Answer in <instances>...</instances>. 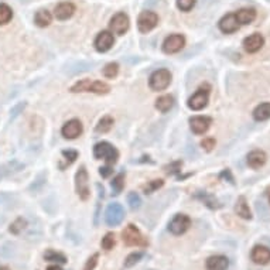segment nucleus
<instances>
[{
  "label": "nucleus",
  "instance_id": "7",
  "mask_svg": "<svg viewBox=\"0 0 270 270\" xmlns=\"http://www.w3.org/2000/svg\"><path fill=\"white\" fill-rule=\"evenodd\" d=\"M125 218V211L120 204L113 202L106 209V214H105V221L109 226H118Z\"/></svg>",
  "mask_w": 270,
  "mask_h": 270
},
{
  "label": "nucleus",
  "instance_id": "26",
  "mask_svg": "<svg viewBox=\"0 0 270 270\" xmlns=\"http://www.w3.org/2000/svg\"><path fill=\"white\" fill-rule=\"evenodd\" d=\"M12 19H13L12 9L7 6V5H5V3H0V25L7 24Z\"/></svg>",
  "mask_w": 270,
  "mask_h": 270
},
{
  "label": "nucleus",
  "instance_id": "31",
  "mask_svg": "<svg viewBox=\"0 0 270 270\" xmlns=\"http://www.w3.org/2000/svg\"><path fill=\"white\" fill-rule=\"evenodd\" d=\"M118 72H119V65L116 63L107 64L106 67L103 68V75L106 76V78H115V76L118 75Z\"/></svg>",
  "mask_w": 270,
  "mask_h": 270
},
{
  "label": "nucleus",
  "instance_id": "12",
  "mask_svg": "<svg viewBox=\"0 0 270 270\" xmlns=\"http://www.w3.org/2000/svg\"><path fill=\"white\" fill-rule=\"evenodd\" d=\"M218 25H220L221 32L225 33V34H232V33L238 32L239 27H240L238 19H236V16H235V13H229V14L224 16V17L220 20Z\"/></svg>",
  "mask_w": 270,
  "mask_h": 270
},
{
  "label": "nucleus",
  "instance_id": "10",
  "mask_svg": "<svg viewBox=\"0 0 270 270\" xmlns=\"http://www.w3.org/2000/svg\"><path fill=\"white\" fill-rule=\"evenodd\" d=\"M191 225V220L187 215L177 214L169 224V231L173 235H182Z\"/></svg>",
  "mask_w": 270,
  "mask_h": 270
},
{
  "label": "nucleus",
  "instance_id": "3",
  "mask_svg": "<svg viewBox=\"0 0 270 270\" xmlns=\"http://www.w3.org/2000/svg\"><path fill=\"white\" fill-rule=\"evenodd\" d=\"M170 82H171V72L169 69L161 68L151 74L149 85L153 91H163L169 87Z\"/></svg>",
  "mask_w": 270,
  "mask_h": 270
},
{
  "label": "nucleus",
  "instance_id": "28",
  "mask_svg": "<svg viewBox=\"0 0 270 270\" xmlns=\"http://www.w3.org/2000/svg\"><path fill=\"white\" fill-rule=\"evenodd\" d=\"M200 200H201L207 207L212 208V209H215V208H220V204H218V201H217V198H214L211 194H208V193H200V194L197 195Z\"/></svg>",
  "mask_w": 270,
  "mask_h": 270
},
{
  "label": "nucleus",
  "instance_id": "1",
  "mask_svg": "<svg viewBox=\"0 0 270 270\" xmlns=\"http://www.w3.org/2000/svg\"><path fill=\"white\" fill-rule=\"evenodd\" d=\"M111 91V87L102 81H91V79H82L74 84L71 87V92H94V94L102 95L107 94Z\"/></svg>",
  "mask_w": 270,
  "mask_h": 270
},
{
  "label": "nucleus",
  "instance_id": "5",
  "mask_svg": "<svg viewBox=\"0 0 270 270\" xmlns=\"http://www.w3.org/2000/svg\"><path fill=\"white\" fill-rule=\"evenodd\" d=\"M209 87L204 85L198 89L191 98L188 99V106L193 111H201L208 105V99H209Z\"/></svg>",
  "mask_w": 270,
  "mask_h": 270
},
{
  "label": "nucleus",
  "instance_id": "18",
  "mask_svg": "<svg viewBox=\"0 0 270 270\" xmlns=\"http://www.w3.org/2000/svg\"><path fill=\"white\" fill-rule=\"evenodd\" d=\"M75 13V6L71 2H64L60 3L54 10V14L58 20H68L69 17H72V14Z\"/></svg>",
  "mask_w": 270,
  "mask_h": 270
},
{
  "label": "nucleus",
  "instance_id": "42",
  "mask_svg": "<svg viewBox=\"0 0 270 270\" xmlns=\"http://www.w3.org/2000/svg\"><path fill=\"white\" fill-rule=\"evenodd\" d=\"M221 177H222V178H226V177H228V178H229V181L233 182V178H232V176H231V173H229V170L222 171V173H221Z\"/></svg>",
  "mask_w": 270,
  "mask_h": 270
},
{
  "label": "nucleus",
  "instance_id": "41",
  "mask_svg": "<svg viewBox=\"0 0 270 270\" xmlns=\"http://www.w3.org/2000/svg\"><path fill=\"white\" fill-rule=\"evenodd\" d=\"M99 174H101L102 177H109L111 174H112V169H111V166H106V167H101L99 169Z\"/></svg>",
  "mask_w": 270,
  "mask_h": 270
},
{
  "label": "nucleus",
  "instance_id": "17",
  "mask_svg": "<svg viewBox=\"0 0 270 270\" xmlns=\"http://www.w3.org/2000/svg\"><path fill=\"white\" fill-rule=\"evenodd\" d=\"M251 258L256 264H267L270 262V249L266 246L256 245L252 249Z\"/></svg>",
  "mask_w": 270,
  "mask_h": 270
},
{
  "label": "nucleus",
  "instance_id": "39",
  "mask_svg": "<svg viewBox=\"0 0 270 270\" xmlns=\"http://www.w3.org/2000/svg\"><path fill=\"white\" fill-rule=\"evenodd\" d=\"M201 146L207 151H211L215 147V139H212V138L204 139V140L201 142Z\"/></svg>",
  "mask_w": 270,
  "mask_h": 270
},
{
  "label": "nucleus",
  "instance_id": "16",
  "mask_svg": "<svg viewBox=\"0 0 270 270\" xmlns=\"http://www.w3.org/2000/svg\"><path fill=\"white\" fill-rule=\"evenodd\" d=\"M61 133L65 139H76L82 133V123L78 119L69 120L63 126Z\"/></svg>",
  "mask_w": 270,
  "mask_h": 270
},
{
  "label": "nucleus",
  "instance_id": "44",
  "mask_svg": "<svg viewBox=\"0 0 270 270\" xmlns=\"http://www.w3.org/2000/svg\"><path fill=\"white\" fill-rule=\"evenodd\" d=\"M269 201H270V198H269Z\"/></svg>",
  "mask_w": 270,
  "mask_h": 270
},
{
  "label": "nucleus",
  "instance_id": "2",
  "mask_svg": "<svg viewBox=\"0 0 270 270\" xmlns=\"http://www.w3.org/2000/svg\"><path fill=\"white\" fill-rule=\"evenodd\" d=\"M94 156L96 158H103L106 160L109 164H115L118 161L119 153L113 147L112 145H109L107 142H101L94 147Z\"/></svg>",
  "mask_w": 270,
  "mask_h": 270
},
{
  "label": "nucleus",
  "instance_id": "35",
  "mask_svg": "<svg viewBox=\"0 0 270 270\" xmlns=\"http://www.w3.org/2000/svg\"><path fill=\"white\" fill-rule=\"evenodd\" d=\"M164 184L163 180H153L150 181L147 185H145V194H151V193H154L156 190H158L161 185Z\"/></svg>",
  "mask_w": 270,
  "mask_h": 270
},
{
  "label": "nucleus",
  "instance_id": "40",
  "mask_svg": "<svg viewBox=\"0 0 270 270\" xmlns=\"http://www.w3.org/2000/svg\"><path fill=\"white\" fill-rule=\"evenodd\" d=\"M98 255L95 253L92 258L88 259V262H87V264H85V267H84V270H94V267L96 266V262H98Z\"/></svg>",
  "mask_w": 270,
  "mask_h": 270
},
{
  "label": "nucleus",
  "instance_id": "19",
  "mask_svg": "<svg viewBox=\"0 0 270 270\" xmlns=\"http://www.w3.org/2000/svg\"><path fill=\"white\" fill-rule=\"evenodd\" d=\"M266 153L262 150H253L248 154V166L252 169L258 170L263 167L266 163Z\"/></svg>",
  "mask_w": 270,
  "mask_h": 270
},
{
  "label": "nucleus",
  "instance_id": "13",
  "mask_svg": "<svg viewBox=\"0 0 270 270\" xmlns=\"http://www.w3.org/2000/svg\"><path fill=\"white\" fill-rule=\"evenodd\" d=\"M115 44V38L111 32H101L95 38V48L99 52H106Z\"/></svg>",
  "mask_w": 270,
  "mask_h": 270
},
{
  "label": "nucleus",
  "instance_id": "37",
  "mask_svg": "<svg viewBox=\"0 0 270 270\" xmlns=\"http://www.w3.org/2000/svg\"><path fill=\"white\" fill-rule=\"evenodd\" d=\"M127 202H129V205H130L132 209H139V208H140V204H142L140 197H139L136 193H130V194H129V197H127Z\"/></svg>",
  "mask_w": 270,
  "mask_h": 270
},
{
  "label": "nucleus",
  "instance_id": "43",
  "mask_svg": "<svg viewBox=\"0 0 270 270\" xmlns=\"http://www.w3.org/2000/svg\"><path fill=\"white\" fill-rule=\"evenodd\" d=\"M0 270H10L7 266H0Z\"/></svg>",
  "mask_w": 270,
  "mask_h": 270
},
{
  "label": "nucleus",
  "instance_id": "33",
  "mask_svg": "<svg viewBox=\"0 0 270 270\" xmlns=\"http://www.w3.org/2000/svg\"><path fill=\"white\" fill-rule=\"evenodd\" d=\"M195 3H197V0H177V7L181 12H190V10H193Z\"/></svg>",
  "mask_w": 270,
  "mask_h": 270
},
{
  "label": "nucleus",
  "instance_id": "24",
  "mask_svg": "<svg viewBox=\"0 0 270 270\" xmlns=\"http://www.w3.org/2000/svg\"><path fill=\"white\" fill-rule=\"evenodd\" d=\"M174 105V99L173 96L170 95H164V96H160L157 101H156V109H158L160 112H169L170 109Z\"/></svg>",
  "mask_w": 270,
  "mask_h": 270
},
{
  "label": "nucleus",
  "instance_id": "6",
  "mask_svg": "<svg viewBox=\"0 0 270 270\" xmlns=\"http://www.w3.org/2000/svg\"><path fill=\"white\" fill-rule=\"evenodd\" d=\"M75 188L76 194L79 195V198L87 201L89 198V187H88V173L87 169L82 166L81 169L78 170L75 176Z\"/></svg>",
  "mask_w": 270,
  "mask_h": 270
},
{
  "label": "nucleus",
  "instance_id": "11",
  "mask_svg": "<svg viewBox=\"0 0 270 270\" xmlns=\"http://www.w3.org/2000/svg\"><path fill=\"white\" fill-rule=\"evenodd\" d=\"M129 17L126 16L125 13H118V14H115L111 20V23H109V27H111V30L115 34H119V36H123L127 30H129Z\"/></svg>",
  "mask_w": 270,
  "mask_h": 270
},
{
  "label": "nucleus",
  "instance_id": "25",
  "mask_svg": "<svg viewBox=\"0 0 270 270\" xmlns=\"http://www.w3.org/2000/svg\"><path fill=\"white\" fill-rule=\"evenodd\" d=\"M51 20H52V16L48 10H38L34 16V23L38 25V27H47L50 25Z\"/></svg>",
  "mask_w": 270,
  "mask_h": 270
},
{
  "label": "nucleus",
  "instance_id": "32",
  "mask_svg": "<svg viewBox=\"0 0 270 270\" xmlns=\"http://www.w3.org/2000/svg\"><path fill=\"white\" fill-rule=\"evenodd\" d=\"M142 258H143V253H142V252H134L132 255H129L125 260V267H132V266L138 263Z\"/></svg>",
  "mask_w": 270,
  "mask_h": 270
},
{
  "label": "nucleus",
  "instance_id": "22",
  "mask_svg": "<svg viewBox=\"0 0 270 270\" xmlns=\"http://www.w3.org/2000/svg\"><path fill=\"white\" fill-rule=\"evenodd\" d=\"M253 119L258 122H263V120L270 119V102H263L253 111Z\"/></svg>",
  "mask_w": 270,
  "mask_h": 270
},
{
  "label": "nucleus",
  "instance_id": "34",
  "mask_svg": "<svg viewBox=\"0 0 270 270\" xmlns=\"http://www.w3.org/2000/svg\"><path fill=\"white\" fill-rule=\"evenodd\" d=\"M115 244H116V240H115V235L113 233H106L105 238L102 239V248L105 251H111L113 246H115Z\"/></svg>",
  "mask_w": 270,
  "mask_h": 270
},
{
  "label": "nucleus",
  "instance_id": "21",
  "mask_svg": "<svg viewBox=\"0 0 270 270\" xmlns=\"http://www.w3.org/2000/svg\"><path fill=\"white\" fill-rule=\"evenodd\" d=\"M236 19H238L239 24L245 25L252 23L253 20L256 19V10L255 9H240L235 13Z\"/></svg>",
  "mask_w": 270,
  "mask_h": 270
},
{
  "label": "nucleus",
  "instance_id": "15",
  "mask_svg": "<svg viewBox=\"0 0 270 270\" xmlns=\"http://www.w3.org/2000/svg\"><path fill=\"white\" fill-rule=\"evenodd\" d=\"M264 45V38L262 34L259 33H255V34H251L249 37H246L244 40V48H245L248 52H258L262 47Z\"/></svg>",
  "mask_w": 270,
  "mask_h": 270
},
{
  "label": "nucleus",
  "instance_id": "23",
  "mask_svg": "<svg viewBox=\"0 0 270 270\" xmlns=\"http://www.w3.org/2000/svg\"><path fill=\"white\" fill-rule=\"evenodd\" d=\"M235 211H236V214H238L240 218H244V220H251L252 218L251 209H249V205H248V202H246L245 197H239L238 201H236V205H235Z\"/></svg>",
  "mask_w": 270,
  "mask_h": 270
},
{
  "label": "nucleus",
  "instance_id": "8",
  "mask_svg": "<svg viewBox=\"0 0 270 270\" xmlns=\"http://www.w3.org/2000/svg\"><path fill=\"white\" fill-rule=\"evenodd\" d=\"M158 23V16L154 12L140 13L138 20V27L142 33L151 32Z\"/></svg>",
  "mask_w": 270,
  "mask_h": 270
},
{
  "label": "nucleus",
  "instance_id": "14",
  "mask_svg": "<svg viewBox=\"0 0 270 270\" xmlns=\"http://www.w3.org/2000/svg\"><path fill=\"white\" fill-rule=\"evenodd\" d=\"M212 123L211 118L208 116H195L190 119V126H191V130L195 134H204L209 129V126Z\"/></svg>",
  "mask_w": 270,
  "mask_h": 270
},
{
  "label": "nucleus",
  "instance_id": "4",
  "mask_svg": "<svg viewBox=\"0 0 270 270\" xmlns=\"http://www.w3.org/2000/svg\"><path fill=\"white\" fill-rule=\"evenodd\" d=\"M123 242L127 246H147V240L134 225H127L122 233Z\"/></svg>",
  "mask_w": 270,
  "mask_h": 270
},
{
  "label": "nucleus",
  "instance_id": "38",
  "mask_svg": "<svg viewBox=\"0 0 270 270\" xmlns=\"http://www.w3.org/2000/svg\"><path fill=\"white\" fill-rule=\"evenodd\" d=\"M63 157L65 158V161H67L65 166H67V164L69 166V164H72L74 161H75L76 158H78V153H76L75 150H64Z\"/></svg>",
  "mask_w": 270,
  "mask_h": 270
},
{
  "label": "nucleus",
  "instance_id": "36",
  "mask_svg": "<svg viewBox=\"0 0 270 270\" xmlns=\"http://www.w3.org/2000/svg\"><path fill=\"white\" fill-rule=\"evenodd\" d=\"M25 225H27V224H25V221L23 220V218H19V220H16L12 224V226H10V232L16 233V235H17V233H20L23 229H24Z\"/></svg>",
  "mask_w": 270,
  "mask_h": 270
},
{
  "label": "nucleus",
  "instance_id": "29",
  "mask_svg": "<svg viewBox=\"0 0 270 270\" xmlns=\"http://www.w3.org/2000/svg\"><path fill=\"white\" fill-rule=\"evenodd\" d=\"M44 259L45 260H48V262H56V263H65L67 262V258L61 255V253H58L56 251H47L44 253Z\"/></svg>",
  "mask_w": 270,
  "mask_h": 270
},
{
  "label": "nucleus",
  "instance_id": "27",
  "mask_svg": "<svg viewBox=\"0 0 270 270\" xmlns=\"http://www.w3.org/2000/svg\"><path fill=\"white\" fill-rule=\"evenodd\" d=\"M113 125V119L111 116H105V118H102L99 120V123L96 125V129H95V132L96 133H106L109 132L111 129H112Z\"/></svg>",
  "mask_w": 270,
  "mask_h": 270
},
{
  "label": "nucleus",
  "instance_id": "30",
  "mask_svg": "<svg viewBox=\"0 0 270 270\" xmlns=\"http://www.w3.org/2000/svg\"><path fill=\"white\" fill-rule=\"evenodd\" d=\"M111 185H112L113 194L115 195L120 194L122 190H123V185H125V174H119V176L115 177Z\"/></svg>",
  "mask_w": 270,
  "mask_h": 270
},
{
  "label": "nucleus",
  "instance_id": "20",
  "mask_svg": "<svg viewBox=\"0 0 270 270\" xmlns=\"http://www.w3.org/2000/svg\"><path fill=\"white\" fill-rule=\"evenodd\" d=\"M228 267H229V260L222 255L211 256L207 260V270H226Z\"/></svg>",
  "mask_w": 270,
  "mask_h": 270
},
{
  "label": "nucleus",
  "instance_id": "9",
  "mask_svg": "<svg viewBox=\"0 0 270 270\" xmlns=\"http://www.w3.org/2000/svg\"><path fill=\"white\" fill-rule=\"evenodd\" d=\"M185 45V38L181 34H171L164 40L163 51L166 54H176Z\"/></svg>",
  "mask_w": 270,
  "mask_h": 270
}]
</instances>
